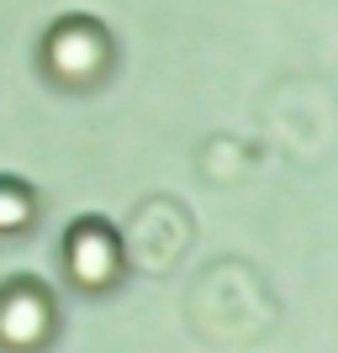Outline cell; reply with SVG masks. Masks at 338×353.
<instances>
[{
    "instance_id": "4",
    "label": "cell",
    "mask_w": 338,
    "mask_h": 353,
    "mask_svg": "<svg viewBox=\"0 0 338 353\" xmlns=\"http://www.w3.org/2000/svg\"><path fill=\"white\" fill-rule=\"evenodd\" d=\"M32 221H37V190L11 174H0V237L27 232Z\"/></svg>"
},
{
    "instance_id": "1",
    "label": "cell",
    "mask_w": 338,
    "mask_h": 353,
    "mask_svg": "<svg viewBox=\"0 0 338 353\" xmlns=\"http://www.w3.org/2000/svg\"><path fill=\"white\" fill-rule=\"evenodd\" d=\"M43 69L48 79H59L69 90H85L95 85L106 69H111V37H106L101 21L90 16H64L53 21L43 37Z\"/></svg>"
},
{
    "instance_id": "3",
    "label": "cell",
    "mask_w": 338,
    "mask_h": 353,
    "mask_svg": "<svg viewBox=\"0 0 338 353\" xmlns=\"http://www.w3.org/2000/svg\"><path fill=\"white\" fill-rule=\"evenodd\" d=\"M64 274H69V285L74 290H85V295H95V290H111V285L122 280V237H117V227L111 221H101V216H79L64 232Z\"/></svg>"
},
{
    "instance_id": "2",
    "label": "cell",
    "mask_w": 338,
    "mask_h": 353,
    "mask_svg": "<svg viewBox=\"0 0 338 353\" xmlns=\"http://www.w3.org/2000/svg\"><path fill=\"white\" fill-rule=\"evenodd\" d=\"M53 332H59V311L37 274H16L0 285V353H43Z\"/></svg>"
}]
</instances>
